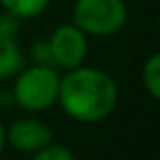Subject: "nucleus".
<instances>
[{"label":"nucleus","mask_w":160,"mask_h":160,"mask_svg":"<svg viewBox=\"0 0 160 160\" xmlns=\"http://www.w3.org/2000/svg\"><path fill=\"white\" fill-rule=\"evenodd\" d=\"M118 83L98 67L79 65L69 69L59 81L57 102L69 118L83 124L102 122L118 106Z\"/></svg>","instance_id":"obj_1"},{"label":"nucleus","mask_w":160,"mask_h":160,"mask_svg":"<svg viewBox=\"0 0 160 160\" xmlns=\"http://www.w3.org/2000/svg\"><path fill=\"white\" fill-rule=\"evenodd\" d=\"M59 81L61 77L57 73V67L32 63L31 67L16 73L12 98L20 108L31 113L45 112L53 103H57Z\"/></svg>","instance_id":"obj_2"},{"label":"nucleus","mask_w":160,"mask_h":160,"mask_svg":"<svg viewBox=\"0 0 160 160\" xmlns=\"http://www.w3.org/2000/svg\"><path fill=\"white\" fill-rule=\"evenodd\" d=\"M128 6L124 0H75L73 24L85 35L112 37L124 28Z\"/></svg>","instance_id":"obj_3"},{"label":"nucleus","mask_w":160,"mask_h":160,"mask_svg":"<svg viewBox=\"0 0 160 160\" xmlns=\"http://www.w3.org/2000/svg\"><path fill=\"white\" fill-rule=\"evenodd\" d=\"M49 49L55 67L65 71L75 69L83 65L87 57V35L73 22L59 24L49 37Z\"/></svg>","instance_id":"obj_4"},{"label":"nucleus","mask_w":160,"mask_h":160,"mask_svg":"<svg viewBox=\"0 0 160 160\" xmlns=\"http://www.w3.org/2000/svg\"><path fill=\"white\" fill-rule=\"evenodd\" d=\"M53 142V132L47 124L35 118H20L6 130V144L22 154H35Z\"/></svg>","instance_id":"obj_5"},{"label":"nucleus","mask_w":160,"mask_h":160,"mask_svg":"<svg viewBox=\"0 0 160 160\" xmlns=\"http://www.w3.org/2000/svg\"><path fill=\"white\" fill-rule=\"evenodd\" d=\"M16 35L18 20L10 14H0V79L16 75L24 65V55Z\"/></svg>","instance_id":"obj_6"},{"label":"nucleus","mask_w":160,"mask_h":160,"mask_svg":"<svg viewBox=\"0 0 160 160\" xmlns=\"http://www.w3.org/2000/svg\"><path fill=\"white\" fill-rule=\"evenodd\" d=\"M49 2L51 0H0L2 8L6 10V14L14 16L16 20L37 18L39 14L45 12Z\"/></svg>","instance_id":"obj_7"},{"label":"nucleus","mask_w":160,"mask_h":160,"mask_svg":"<svg viewBox=\"0 0 160 160\" xmlns=\"http://www.w3.org/2000/svg\"><path fill=\"white\" fill-rule=\"evenodd\" d=\"M142 83L152 99L160 98V55L152 53L142 67Z\"/></svg>","instance_id":"obj_8"},{"label":"nucleus","mask_w":160,"mask_h":160,"mask_svg":"<svg viewBox=\"0 0 160 160\" xmlns=\"http://www.w3.org/2000/svg\"><path fill=\"white\" fill-rule=\"evenodd\" d=\"M32 160H77L75 154L63 144H47L39 152L32 154Z\"/></svg>","instance_id":"obj_9"},{"label":"nucleus","mask_w":160,"mask_h":160,"mask_svg":"<svg viewBox=\"0 0 160 160\" xmlns=\"http://www.w3.org/2000/svg\"><path fill=\"white\" fill-rule=\"evenodd\" d=\"M31 57H32V63L37 65H51L55 67L53 63V57H51V49H49V41H37L31 49Z\"/></svg>","instance_id":"obj_10"},{"label":"nucleus","mask_w":160,"mask_h":160,"mask_svg":"<svg viewBox=\"0 0 160 160\" xmlns=\"http://www.w3.org/2000/svg\"><path fill=\"white\" fill-rule=\"evenodd\" d=\"M4 148H6V128L0 122V154L4 152Z\"/></svg>","instance_id":"obj_11"}]
</instances>
